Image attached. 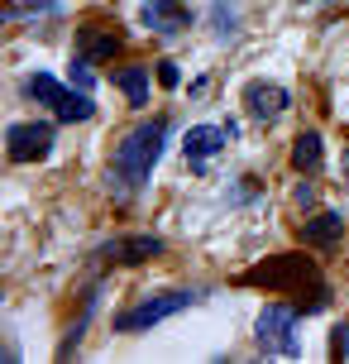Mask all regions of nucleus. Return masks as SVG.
I'll list each match as a JSON object with an SVG mask.
<instances>
[{
    "instance_id": "nucleus-1",
    "label": "nucleus",
    "mask_w": 349,
    "mask_h": 364,
    "mask_svg": "<svg viewBox=\"0 0 349 364\" xmlns=\"http://www.w3.org/2000/svg\"><path fill=\"white\" fill-rule=\"evenodd\" d=\"M163 144H167V115H153L144 125H134L125 134V144L115 149V164H111V192L129 197L139 192L153 173V164L163 159Z\"/></svg>"
},
{
    "instance_id": "nucleus-2",
    "label": "nucleus",
    "mask_w": 349,
    "mask_h": 364,
    "mask_svg": "<svg viewBox=\"0 0 349 364\" xmlns=\"http://www.w3.org/2000/svg\"><path fill=\"white\" fill-rule=\"evenodd\" d=\"M239 283H258V288H268V292H306V288L331 292L311 259H297V255H277V259H268V264H254Z\"/></svg>"
},
{
    "instance_id": "nucleus-3",
    "label": "nucleus",
    "mask_w": 349,
    "mask_h": 364,
    "mask_svg": "<svg viewBox=\"0 0 349 364\" xmlns=\"http://www.w3.org/2000/svg\"><path fill=\"white\" fill-rule=\"evenodd\" d=\"M196 302H201V292H148L129 311L115 316V331H148L158 321H167V316H177V311L196 307Z\"/></svg>"
},
{
    "instance_id": "nucleus-4",
    "label": "nucleus",
    "mask_w": 349,
    "mask_h": 364,
    "mask_svg": "<svg viewBox=\"0 0 349 364\" xmlns=\"http://www.w3.org/2000/svg\"><path fill=\"white\" fill-rule=\"evenodd\" d=\"M297 307H282V302H268L258 311V346L268 355H297Z\"/></svg>"
},
{
    "instance_id": "nucleus-5",
    "label": "nucleus",
    "mask_w": 349,
    "mask_h": 364,
    "mask_svg": "<svg viewBox=\"0 0 349 364\" xmlns=\"http://www.w3.org/2000/svg\"><path fill=\"white\" fill-rule=\"evenodd\" d=\"M5 154L15 164H38L53 154V125H38V120H24V125L5 129Z\"/></svg>"
},
{
    "instance_id": "nucleus-6",
    "label": "nucleus",
    "mask_w": 349,
    "mask_h": 364,
    "mask_svg": "<svg viewBox=\"0 0 349 364\" xmlns=\"http://www.w3.org/2000/svg\"><path fill=\"white\" fill-rule=\"evenodd\" d=\"M230 139H235V129H230V125H192V129H187V139H182L187 164L201 173V168L211 164V159H216V154H221Z\"/></svg>"
},
{
    "instance_id": "nucleus-7",
    "label": "nucleus",
    "mask_w": 349,
    "mask_h": 364,
    "mask_svg": "<svg viewBox=\"0 0 349 364\" xmlns=\"http://www.w3.org/2000/svg\"><path fill=\"white\" fill-rule=\"evenodd\" d=\"M244 106H249V115L254 120H277L282 110L292 106V96H287V87H277V82H249L244 87Z\"/></svg>"
},
{
    "instance_id": "nucleus-8",
    "label": "nucleus",
    "mask_w": 349,
    "mask_h": 364,
    "mask_svg": "<svg viewBox=\"0 0 349 364\" xmlns=\"http://www.w3.org/2000/svg\"><path fill=\"white\" fill-rule=\"evenodd\" d=\"M144 24L153 34H182L187 24H192V10H187L182 0H144Z\"/></svg>"
},
{
    "instance_id": "nucleus-9",
    "label": "nucleus",
    "mask_w": 349,
    "mask_h": 364,
    "mask_svg": "<svg viewBox=\"0 0 349 364\" xmlns=\"http://www.w3.org/2000/svg\"><path fill=\"white\" fill-rule=\"evenodd\" d=\"M297 235L306 240V245H316V250H331V245H340V240H345V216H340V211L306 216L301 225H297Z\"/></svg>"
},
{
    "instance_id": "nucleus-10",
    "label": "nucleus",
    "mask_w": 349,
    "mask_h": 364,
    "mask_svg": "<svg viewBox=\"0 0 349 364\" xmlns=\"http://www.w3.org/2000/svg\"><path fill=\"white\" fill-rule=\"evenodd\" d=\"M163 255V240L158 235H129V240H111L101 259H115V264H144V259Z\"/></svg>"
},
{
    "instance_id": "nucleus-11",
    "label": "nucleus",
    "mask_w": 349,
    "mask_h": 364,
    "mask_svg": "<svg viewBox=\"0 0 349 364\" xmlns=\"http://www.w3.org/2000/svg\"><path fill=\"white\" fill-rule=\"evenodd\" d=\"M321 159H326L321 134H316V129H301V134L292 139V168H297V173H316V168H321Z\"/></svg>"
},
{
    "instance_id": "nucleus-12",
    "label": "nucleus",
    "mask_w": 349,
    "mask_h": 364,
    "mask_svg": "<svg viewBox=\"0 0 349 364\" xmlns=\"http://www.w3.org/2000/svg\"><path fill=\"white\" fill-rule=\"evenodd\" d=\"M53 115L62 120V125H77V120H92L96 106H92V91H77L72 82H67V96L53 106Z\"/></svg>"
},
{
    "instance_id": "nucleus-13",
    "label": "nucleus",
    "mask_w": 349,
    "mask_h": 364,
    "mask_svg": "<svg viewBox=\"0 0 349 364\" xmlns=\"http://www.w3.org/2000/svg\"><path fill=\"white\" fill-rule=\"evenodd\" d=\"M115 87L129 96V106H148V68H120Z\"/></svg>"
},
{
    "instance_id": "nucleus-14",
    "label": "nucleus",
    "mask_w": 349,
    "mask_h": 364,
    "mask_svg": "<svg viewBox=\"0 0 349 364\" xmlns=\"http://www.w3.org/2000/svg\"><path fill=\"white\" fill-rule=\"evenodd\" d=\"M24 91L34 96L38 106H57V101L67 96V87H62L57 77H48V73H34V77H29V82H24Z\"/></svg>"
},
{
    "instance_id": "nucleus-15",
    "label": "nucleus",
    "mask_w": 349,
    "mask_h": 364,
    "mask_svg": "<svg viewBox=\"0 0 349 364\" xmlns=\"http://www.w3.org/2000/svg\"><path fill=\"white\" fill-rule=\"evenodd\" d=\"M115 48H120V34H96V29H82V53L87 58H111Z\"/></svg>"
},
{
    "instance_id": "nucleus-16",
    "label": "nucleus",
    "mask_w": 349,
    "mask_h": 364,
    "mask_svg": "<svg viewBox=\"0 0 349 364\" xmlns=\"http://www.w3.org/2000/svg\"><path fill=\"white\" fill-rule=\"evenodd\" d=\"M67 82H72L77 91H92V87H96V73H92V58H87V53H77V58H72V68H67Z\"/></svg>"
},
{
    "instance_id": "nucleus-17",
    "label": "nucleus",
    "mask_w": 349,
    "mask_h": 364,
    "mask_svg": "<svg viewBox=\"0 0 349 364\" xmlns=\"http://www.w3.org/2000/svg\"><path fill=\"white\" fill-rule=\"evenodd\" d=\"M331 355H335V360H349V321H345V326H335V336H331Z\"/></svg>"
},
{
    "instance_id": "nucleus-18",
    "label": "nucleus",
    "mask_w": 349,
    "mask_h": 364,
    "mask_svg": "<svg viewBox=\"0 0 349 364\" xmlns=\"http://www.w3.org/2000/svg\"><path fill=\"white\" fill-rule=\"evenodd\" d=\"M158 82H163V87H182V73H177V63H172V58L158 63Z\"/></svg>"
}]
</instances>
